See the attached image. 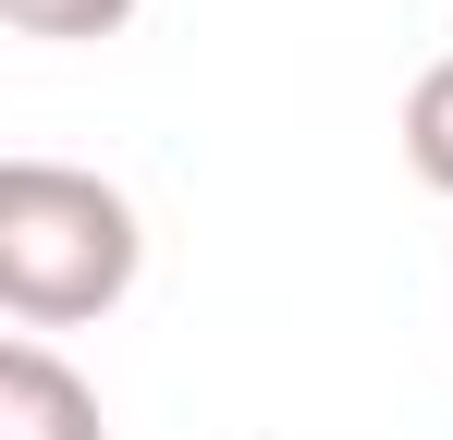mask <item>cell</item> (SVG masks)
Listing matches in <instances>:
<instances>
[{"instance_id":"cell-1","label":"cell","mask_w":453,"mask_h":440,"mask_svg":"<svg viewBox=\"0 0 453 440\" xmlns=\"http://www.w3.org/2000/svg\"><path fill=\"white\" fill-rule=\"evenodd\" d=\"M135 269H148V232L123 184H98L74 159H0V306L25 330L111 318Z\"/></svg>"},{"instance_id":"cell-2","label":"cell","mask_w":453,"mask_h":440,"mask_svg":"<svg viewBox=\"0 0 453 440\" xmlns=\"http://www.w3.org/2000/svg\"><path fill=\"white\" fill-rule=\"evenodd\" d=\"M0 440H111L98 429V391H86L37 330L0 343Z\"/></svg>"},{"instance_id":"cell-3","label":"cell","mask_w":453,"mask_h":440,"mask_svg":"<svg viewBox=\"0 0 453 440\" xmlns=\"http://www.w3.org/2000/svg\"><path fill=\"white\" fill-rule=\"evenodd\" d=\"M404 159H417V184H429V196H453V49L404 86Z\"/></svg>"},{"instance_id":"cell-4","label":"cell","mask_w":453,"mask_h":440,"mask_svg":"<svg viewBox=\"0 0 453 440\" xmlns=\"http://www.w3.org/2000/svg\"><path fill=\"white\" fill-rule=\"evenodd\" d=\"M0 25H12V37H62V49H74V37H123V25H135V0H0Z\"/></svg>"}]
</instances>
